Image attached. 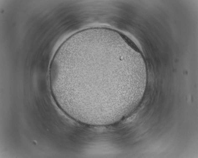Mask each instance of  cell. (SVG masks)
Returning a JSON list of instances; mask_svg holds the SVG:
<instances>
[{
    "label": "cell",
    "mask_w": 198,
    "mask_h": 158,
    "mask_svg": "<svg viewBox=\"0 0 198 158\" xmlns=\"http://www.w3.org/2000/svg\"><path fill=\"white\" fill-rule=\"evenodd\" d=\"M120 34L121 35V37L123 38L124 40L125 41L127 44H128L132 48L134 49L137 51H138V52H140V51L137 46H136V45L130 39V38H129L128 37H127L125 35L122 34V33H120Z\"/></svg>",
    "instance_id": "obj_1"
}]
</instances>
